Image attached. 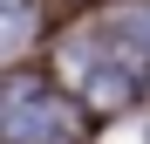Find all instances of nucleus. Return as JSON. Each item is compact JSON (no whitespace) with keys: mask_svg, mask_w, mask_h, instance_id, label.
<instances>
[{"mask_svg":"<svg viewBox=\"0 0 150 144\" xmlns=\"http://www.w3.org/2000/svg\"><path fill=\"white\" fill-rule=\"evenodd\" d=\"M0 137L14 144H62L68 137V103L41 82H7L0 89Z\"/></svg>","mask_w":150,"mask_h":144,"instance_id":"f257e3e1","label":"nucleus"},{"mask_svg":"<svg viewBox=\"0 0 150 144\" xmlns=\"http://www.w3.org/2000/svg\"><path fill=\"white\" fill-rule=\"evenodd\" d=\"M130 69H123L116 55L109 62H96V55H82V89H89V103H103V110H116V103H130Z\"/></svg>","mask_w":150,"mask_h":144,"instance_id":"f03ea898","label":"nucleus"},{"mask_svg":"<svg viewBox=\"0 0 150 144\" xmlns=\"http://www.w3.org/2000/svg\"><path fill=\"white\" fill-rule=\"evenodd\" d=\"M116 62L130 69V76L150 69V14H123L116 21Z\"/></svg>","mask_w":150,"mask_h":144,"instance_id":"7ed1b4c3","label":"nucleus"},{"mask_svg":"<svg viewBox=\"0 0 150 144\" xmlns=\"http://www.w3.org/2000/svg\"><path fill=\"white\" fill-rule=\"evenodd\" d=\"M21 41H28V14L21 7H0V55H14Z\"/></svg>","mask_w":150,"mask_h":144,"instance_id":"20e7f679","label":"nucleus"}]
</instances>
